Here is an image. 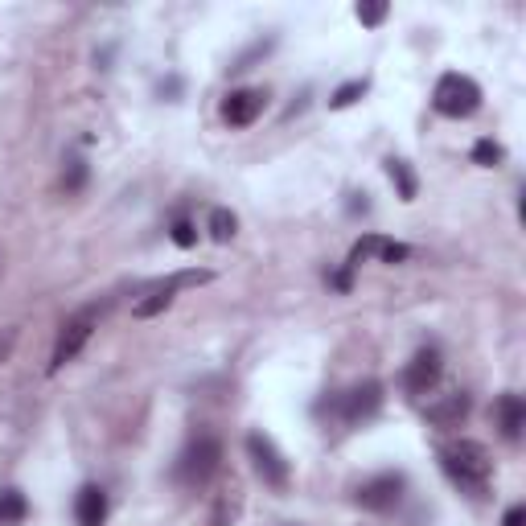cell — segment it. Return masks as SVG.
<instances>
[{"label": "cell", "instance_id": "9a60e30c", "mask_svg": "<svg viewBox=\"0 0 526 526\" xmlns=\"http://www.w3.org/2000/svg\"><path fill=\"white\" fill-rule=\"evenodd\" d=\"M387 173H391V181L399 185V198H403V202L416 198V177H411L407 161H387Z\"/></svg>", "mask_w": 526, "mask_h": 526}, {"label": "cell", "instance_id": "7a4b0ae2", "mask_svg": "<svg viewBox=\"0 0 526 526\" xmlns=\"http://www.w3.org/2000/svg\"><path fill=\"white\" fill-rule=\"evenodd\" d=\"M432 107L448 120H469L481 107V87L469 79V74H444L432 91Z\"/></svg>", "mask_w": 526, "mask_h": 526}, {"label": "cell", "instance_id": "ac0fdd59", "mask_svg": "<svg viewBox=\"0 0 526 526\" xmlns=\"http://www.w3.org/2000/svg\"><path fill=\"white\" fill-rule=\"evenodd\" d=\"M362 91H366V83H346V87H337V91H333V99H329V107H350Z\"/></svg>", "mask_w": 526, "mask_h": 526}, {"label": "cell", "instance_id": "52a82bcc", "mask_svg": "<svg viewBox=\"0 0 526 526\" xmlns=\"http://www.w3.org/2000/svg\"><path fill=\"white\" fill-rule=\"evenodd\" d=\"M379 407H383V387L379 383H358V387H350L342 399H337V416H342L346 424H362Z\"/></svg>", "mask_w": 526, "mask_h": 526}, {"label": "cell", "instance_id": "3957f363", "mask_svg": "<svg viewBox=\"0 0 526 526\" xmlns=\"http://www.w3.org/2000/svg\"><path fill=\"white\" fill-rule=\"evenodd\" d=\"M218 461H222V444L214 436H198L185 444V453L177 457V481L198 490V485H206L218 473Z\"/></svg>", "mask_w": 526, "mask_h": 526}, {"label": "cell", "instance_id": "8fae6325", "mask_svg": "<svg viewBox=\"0 0 526 526\" xmlns=\"http://www.w3.org/2000/svg\"><path fill=\"white\" fill-rule=\"evenodd\" d=\"M74 518H79V526H103L107 522V494L99 490V485H83V490H79Z\"/></svg>", "mask_w": 526, "mask_h": 526}, {"label": "cell", "instance_id": "7c38bea8", "mask_svg": "<svg viewBox=\"0 0 526 526\" xmlns=\"http://www.w3.org/2000/svg\"><path fill=\"white\" fill-rule=\"evenodd\" d=\"M498 428L506 440H522V428H526V403L518 395H502L498 399Z\"/></svg>", "mask_w": 526, "mask_h": 526}, {"label": "cell", "instance_id": "5bb4252c", "mask_svg": "<svg viewBox=\"0 0 526 526\" xmlns=\"http://www.w3.org/2000/svg\"><path fill=\"white\" fill-rule=\"evenodd\" d=\"M239 231V218L231 210H210V239L214 243H231Z\"/></svg>", "mask_w": 526, "mask_h": 526}, {"label": "cell", "instance_id": "ffe728a7", "mask_svg": "<svg viewBox=\"0 0 526 526\" xmlns=\"http://www.w3.org/2000/svg\"><path fill=\"white\" fill-rule=\"evenodd\" d=\"M354 13H358L362 25H383L387 21V5H358Z\"/></svg>", "mask_w": 526, "mask_h": 526}, {"label": "cell", "instance_id": "8992f818", "mask_svg": "<svg viewBox=\"0 0 526 526\" xmlns=\"http://www.w3.org/2000/svg\"><path fill=\"white\" fill-rule=\"evenodd\" d=\"M399 498H403V477H399V473H379V477H370L366 485H358V494H354V502H358L362 510H370V514L395 510Z\"/></svg>", "mask_w": 526, "mask_h": 526}, {"label": "cell", "instance_id": "4fadbf2b", "mask_svg": "<svg viewBox=\"0 0 526 526\" xmlns=\"http://www.w3.org/2000/svg\"><path fill=\"white\" fill-rule=\"evenodd\" d=\"M25 514H29V502L21 490H0V526H17L25 522Z\"/></svg>", "mask_w": 526, "mask_h": 526}, {"label": "cell", "instance_id": "277c9868", "mask_svg": "<svg viewBox=\"0 0 526 526\" xmlns=\"http://www.w3.org/2000/svg\"><path fill=\"white\" fill-rule=\"evenodd\" d=\"M99 305H87V309H79L66 325H62V333H58V346H54V358H50V374H58L66 362H74L83 354V346L91 342V333H95V325H99Z\"/></svg>", "mask_w": 526, "mask_h": 526}, {"label": "cell", "instance_id": "d6986e66", "mask_svg": "<svg viewBox=\"0 0 526 526\" xmlns=\"http://www.w3.org/2000/svg\"><path fill=\"white\" fill-rule=\"evenodd\" d=\"M173 243H177V247H194V243H198V231H194V222L177 218V222H173Z\"/></svg>", "mask_w": 526, "mask_h": 526}, {"label": "cell", "instance_id": "2e32d148", "mask_svg": "<svg viewBox=\"0 0 526 526\" xmlns=\"http://www.w3.org/2000/svg\"><path fill=\"white\" fill-rule=\"evenodd\" d=\"M502 157H506V153H502V144H494V140H477V144H473V161L485 165V169H494Z\"/></svg>", "mask_w": 526, "mask_h": 526}, {"label": "cell", "instance_id": "44dd1931", "mask_svg": "<svg viewBox=\"0 0 526 526\" xmlns=\"http://www.w3.org/2000/svg\"><path fill=\"white\" fill-rule=\"evenodd\" d=\"M407 255H411V247H403V243H391V239H387V243H383V251H379V259H383V263H403Z\"/></svg>", "mask_w": 526, "mask_h": 526}, {"label": "cell", "instance_id": "30bf717a", "mask_svg": "<svg viewBox=\"0 0 526 526\" xmlns=\"http://www.w3.org/2000/svg\"><path fill=\"white\" fill-rule=\"evenodd\" d=\"M424 416H428V424H436V428H461L465 416H469V395H465V391H448V395H440V399L428 403Z\"/></svg>", "mask_w": 526, "mask_h": 526}, {"label": "cell", "instance_id": "603a6c76", "mask_svg": "<svg viewBox=\"0 0 526 526\" xmlns=\"http://www.w3.org/2000/svg\"><path fill=\"white\" fill-rule=\"evenodd\" d=\"M502 526H526V510H522V506H514V510H506V518H502Z\"/></svg>", "mask_w": 526, "mask_h": 526}, {"label": "cell", "instance_id": "5b68a950", "mask_svg": "<svg viewBox=\"0 0 526 526\" xmlns=\"http://www.w3.org/2000/svg\"><path fill=\"white\" fill-rule=\"evenodd\" d=\"M247 457H251L255 473L263 477V485H272V490H284V485H288V461L280 457V448L263 432L247 436Z\"/></svg>", "mask_w": 526, "mask_h": 526}, {"label": "cell", "instance_id": "6da1fadb", "mask_svg": "<svg viewBox=\"0 0 526 526\" xmlns=\"http://www.w3.org/2000/svg\"><path fill=\"white\" fill-rule=\"evenodd\" d=\"M440 465L469 494H481L485 485H490V477H494V457H490V448H485L481 440H453V444H444L440 448Z\"/></svg>", "mask_w": 526, "mask_h": 526}, {"label": "cell", "instance_id": "ba28073f", "mask_svg": "<svg viewBox=\"0 0 526 526\" xmlns=\"http://www.w3.org/2000/svg\"><path fill=\"white\" fill-rule=\"evenodd\" d=\"M440 370H444L440 350H420L416 358L407 362V370H403V387H407L411 395H428V391L440 383Z\"/></svg>", "mask_w": 526, "mask_h": 526}, {"label": "cell", "instance_id": "e0dca14e", "mask_svg": "<svg viewBox=\"0 0 526 526\" xmlns=\"http://www.w3.org/2000/svg\"><path fill=\"white\" fill-rule=\"evenodd\" d=\"M83 181H87V165H83V161H70V169L62 173L66 194H79V190H83Z\"/></svg>", "mask_w": 526, "mask_h": 526}, {"label": "cell", "instance_id": "9c48e42d", "mask_svg": "<svg viewBox=\"0 0 526 526\" xmlns=\"http://www.w3.org/2000/svg\"><path fill=\"white\" fill-rule=\"evenodd\" d=\"M263 103H268V95L263 91H231L227 103H222V120H227L231 128H251L259 116H263Z\"/></svg>", "mask_w": 526, "mask_h": 526}, {"label": "cell", "instance_id": "7402d4cb", "mask_svg": "<svg viewBox=\"0 0 526 526\" xmlns=\"http://www.w3.org/2000/svg\"><path fill=\"white\" fill-rule=\"evenodd\" d=\"M13 346H17V329H5V337H0V362L13 354Z\"/></svg>", "mask_w": 526, "mask_h": 526}]
</instances>
